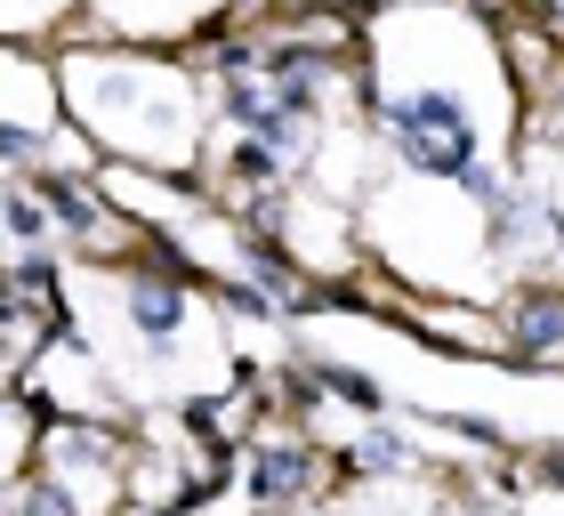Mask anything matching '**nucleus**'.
I'll use <instances>...</instances> for the list:
<instances>
[{"mask_svg": "<svg viewBox=\"0 0 564 516\" xmlns=\"http://www.w3.org/2000/svg\"><path fill=\"white\" fill-rule=\"evenodd\" d=\"M395 146L412 153L420 170H468L476 129L452 97H412V106H395Z\"/></svg>", "mask_w": 564, "mask_h": 516, "instance_id": "obj_1", "label": "nucleus"}, {"mask_svg": "<svg viewBox=\"0 0 564 516\" xmlns=\"http://www.w3.org/2000/svg\"><path fill=\"white\" fill-rule=\"evenodd\" d=\"M524 347H564V299H532L524 307Z\"/></svg>", "mask_w": 564, "mask_h": 516, "instance_id": "obj_2", "label": "nucleus"}, {"mask_svg": "<svg viewBox=\"0 0 564 516\" xmlns=\"http://www.w3.org/2000/svg\"><path fill=\"white\" fill-rule=\"evenodd\" d=\"M138 315H145V331H170L177 323V299L170 291H138Z\"/></svg>", "mask_w": 564, "mask_h": 516, "instance_id": "obj_3", "label": "nucleus"}]
</instances>
